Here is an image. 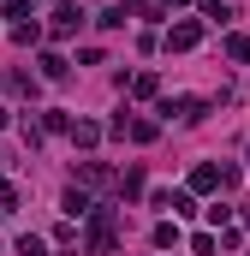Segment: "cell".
<instances>
[{
	"label": "cell",
	"instance_id": "cell-13",
	"mask_svg": "<svg viewBox=\"0 0 250 256\" xmlns=\"http://www.w3.org/2000/svg\"><path fill=\"white\" fill-rule=\"evenodd\" d=\"M226 60H238V66L250 60V36H226Z\"/></svg>",
	"mask_w": 250,
	"mask_h": 256
},
{
	"label": "cell",
	"instance_id": "cell-6",
	"mask_svg": "<svg viewBox=\"0 0 250 256\" xmlns=\"http://www.w3.org/2000/svg\"><path fill=\"white\" fill-rule=\"evenodd\" d=\"M72 143H78V149H96V143H102V126H96V120H72Z\"/></svg>",
	"mask_w": 250,
	"mask_h": 256
},
{
	"label": "cell",
	"instance_id": "cell-1",
	"mask_svg": "<svg viewBox=\"0 0 250 256\" xmlns=\"http://www.w3.org/2000/svg\"><path fill=\"white\" fill-rule=\"evenodd\" d=\"M90 250L96 256L114 250V214H108V208H90Z\"/></svg>",
	"mask_w": 250,
	"mask_h": 256
},
{
	"label": "cell",
	"instance_id": "cell-10",
	"mask_svg": "<svg viewBox=\"0 0 250 256\" xmlns=\"http://www.w3.org/2000/svg\"><path fill=\"white\" fill-rule=\"evenodd\" d=\"M90 208H96V202H90V191H78V185L66 191V214H90Z\"/></svg>",
	"mask_w": 250,
	"mask_h": 256
},
{
	"label": "cell",
	"instance_id": "cell-7",
	"mask_svg": "<svg viewBox=\"0 0 250 256\" xmlns=\"http://www.w3.org/2000/svg\"><path fill=\"white\" fill-rule=\"evenodd\" d=\"M190 191H220V167H190Z\"/></svg>",
	"mask_w": 250,
	"mask_h": 256
},
{
	"label": "cell",
	"instance_id": "cell-3",
	"mask_svg": "<svg viewBox=\"0 0 250 256\" xmlns=\"http://www.w3.org/2000/svg\"><path fill=\"white\" fill-rule=\"evenodd\" d=\"M196 42H202V24H196V18H185V24L167 30V48H173V54H190Z\"/></svg>",
	"mask_w": 250,
	"mask_h": 256
},
{
	"label": "cell",
	"instance_id": "cell-14",
	"mask_svg": "<svg viewBox=\"0 0 250 256\" xmlns=\"http://www.w3.org/2000/svg\"><path fill=\"white\" fill-rule=\"evenodd\" d=\"M36 66H42V78H54V84H60V78H66V60H60V54H42V60H36Z\"/></svg>",
	"mask_w": 250,
	"mask_h": 256
},
{
	"label": "cell",
	"instance_id": "cell-8",
	"mask_svg": "<svg viewBox=\"0 0 250 256\" xmlns=\"http://www.w3.org/2000/svg\"><path fill=\"white\" fill-rule=\"evenodd\" d=\"M120 196H125V202L143 196V167H125V173H120Z\"/></svg>",
	"mask_w": 250,
	"mask_h": 256
},
{
	"label": "cell",
	"instance_id": "cell-17",
	"mask_svg": "<svg viewBox=\"0 0 250 256\" xmlns=\"http://www.w3.org/2000/svg\"><path fill=\"white\" fill-rule=\"evenodd\" d=\"M96 24H102V30H125V6H108V12H102Z\"/></svg>",
	"mask_w": 250,
	"mask_h": 256
},
{
	"label": "cell",
	"instance_id": "cell-5",
	"mask_svg": "<svg viewBox=\"0 0 250 256\" xmlns=\"http://www.w3.org/2000/svg\"><path fill=\"white\" fill-rule=\"evenodd\" d=\"M78 24H84V12H78L72 0H60V6H54V36H72Z\"/></svg>",
	"mask_w": 250,
	"mask_h": 256
},
{
	"label": "cell",
	"instance_id": "cell-4",
	"mask_svg": "<svg viewBox=\"0 0 250 256\" xmlns=\"http://www.w3.org/2000/svg\"><path fill=\"white\" fill-rule=\"evenodd\" d=\"M102 185H114V173H108L102 161H84V167H78V191H102Z\"/></svg>",
	"mask_w": 250,
	"mask_h": 256
},
{
	"label": "cell",
	"instance_id": "cell-21",
	"mask_svg": "<svg viewBox=\"0 0 250 256\" xmlns=\"http://www.w3.org/2000/svg\"><path fill=\"white\" fill-rule=\"evenodd\" d=\"M0 202H18V191H12V185H6V179H0Z\"/></svg>",
	"mask_w": 250,
	"mask_h": 256
},
{
	"label": "cell",
	"instance_id": "cell-11",
	"mask_svg": "<svg viewBox=\"0 0 250 256\" xmlns=\"http://www.w3.org/2000/svg\"><path fill=\"white\" fill-rule=\"evenodd\" d=\"M6 90H12V96H36V78H30V72H12Z\"/></svg>",
	"mask_w": 250,
	"mask_h": 256
},
{
	"label": "cell",
	"instance_id": "cell-23",
	"mask_svg": "<svg viewBox=\"0 0 250 256\" xmlns=\"http://www.w3.org/2000/svg\"><path fill=\"white\" fill-rule=\"evenodd\" d=\"M0 126H6V114H0Z\"/></svg>",
	"mask_w": 250,
	"mask_h": 256
},
{
	"label": "cell",
	"instance_id": "cell-18",
	"mask_svg": "<svg viewBox=\"0 0 250 256\" xmlns=\"http://www.w3.org/2000/svg\"><path fill=\"white\" fill-rule=\"evenodd\" d=\"M125 131H131L137 143H155V126H149V120H125Z\"/></svg>",
	"mask_w": 250,
	"mask_h": 256
},
{
	"label": "cell",
	"instance_id": "cell-22",
	"mask_svg": "<svg viewBox=\"0 0 250 256\" xmlns=\"http://www.w3.org/2000/svg\"><path fill=\"white\" fill-rule=\"evenodd\" d=\"M161 6H185V0H161Z\"/></svg>",
	"mask_w": 250,
	"mask_h": 256
},
{
	"label": "cell",
	"instance_id": "cell-9",
	"mask_svg": "<svg viewBox=\"0 0 250 256\" xmlns=\"http://www.w3.org/2000/svg\"><path fill=\"white\" fill-rule=\"evenodd\" d=\"M149 238H155V250H173V244H179V226H173V220H161Z\"/></svg>",
	"mask_w": 250,
	"mask_h": 256
},
{
	"label": "cell",
	"instance_id": "cell-2",
	"mask_svg": "<svg viewBox=\"0 0 250 256\" xmlns=\"http://www.w3.org/2000/svg\"><path fill=\"white\" fill-rule=\"evenodd\" d=\"M161 114H167V120H185V126H196V120L208 114V102H202V96H179V102H167Z\"/></svg>",
	"mask_w": 250,
	"mask_h": 256
},
{
	"label": "cell",
	"instance_id": "cell-15",
	"mask_svg": "<svg viewBox=\"0 0 250 256\" xmlns=\"http://www.w3.org/2000/svg\"><path fill=\"white\" fill-rule=\"evenodd\" d=\"M167 208H173V214H196V202H190V191H167Z\"/></svg>",
	"mask_w": 250,
	"mask_h": 256
},
{
	"label": "cell",
	"instance_id": "cell-19",
	"mask_svg": "<svg viewBox=\"0 0 250 256\" xmlns=\"http://www.w3.org/2000/svg\"><path fill=\"white\" fill-rule=\"evenodd\" d=\"M18 256H48V244H42L36 232H24V238H18Z\"/></svg>",
	"mask_w": 250,
	"mask_h": 256
},
{
	"label": "cell",
	"instance_id": "cell-12",
	"mask_svg": "<svg viewBox=\"0 0 250 256\" xmlns=\"http://www.w3.org/2000/svg\"><path fill=\"white\" fill-rule=\"evenodd\" d=\"M155 90H161L155 72H137V78H131V96H155Z\"/></svg>",
	"mask_w": 250,
	"mask_h": 256
},
{
	"label": "cell",
	"instance_id": "cell-16",
	"mask_svg": "<svg viewBox=\"0 0 250 256\" xmlns=\"http://www.w3.org/2000/svg\"><path fill=\"white\" fill-rule=\"evenodd\" d=\"M202 18H214V24H226V18H232V6H226V0H202Z\"/></svg>",
	"mask_w": 250,
	"mask_h": 256
},
{
	"label": "cell",
	"instance_id": "cell-20",
	"mask_svg": "<svg viewBox=\"0 0 250 256\" xmlns=\"http://www.w3.org/2000/svg\"><path fill=\"white\" fill-rule=\"evenodd\" d=\"M42 131H72V120H66L60 108H48V114H42Z\"/></svg>",
	"mask_w": 250,
	"mask_h": 256
}]
</instances>
